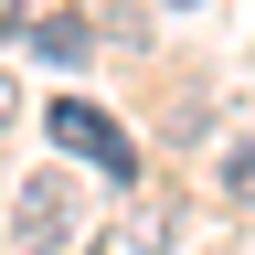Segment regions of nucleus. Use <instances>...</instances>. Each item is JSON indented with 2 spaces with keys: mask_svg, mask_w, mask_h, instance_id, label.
Returning a JSON list of instances; mask_svg holds the SVG:
<instances>
[{
  "mask_svg": "<svg viewBox=\"0 0 255 255\" xmlns=\"http://www.w3.org/2000/svg\"><path fill=\"white\" fill-rule=\"evenodd\" d=\"M223 191H234V202H255V149H234V159H223Z\"/></svg>",
  "mask_w": 255,
  "mask_h": 255,
  "instance_id": "nucleus-4",
  "label": "nucleus"
},
{
  "mask_svg": "<svg viewBox=\"0 0 255 255\" xmlns=\"http://www.w3.org/2000/svg\"><path fill=\"white\" fill-rule=\"evenodd\" d=\"M21 245H32V255L75 245V191H64V181H32V191H21Z\"/></svg>",
  "mask_w": 255,
  "mask_h": 255,
  "instance_id": "nucleus-2",
  "label": "nucleus"
},
{
  "mask_svg": "<svg viewBox=\"0 0 255 255\" xmlns=\"http://www.w3.org/2000/svg\"><path fill=\"white\" fill-rule=\"evenodd\" d=\"M0 128H11V75H0Z\"/></svg>",
  "mask_w": 255,
  "mask_h": 255,
  "instance_id": "nucleus-6",
  "label": "nucleus"
},
{
  "mask_svg": "<svg viewBox=\"0 0 255 255\" xmlns=\"http://www.w3.org/2000/svg\"><path fill=\"white\" fill-rule=\"evenodd\" d=\"M170 11H191V0H170Z\"/></svg>",
  "mask_w": 255,
  "mask_h": 255,
  "instance_id": "nucleus-7",
  "label": "nucleus"
},
{
  "mask_svg": "<svg viewBox=\"0 0 255 255\" xmlns=\"http://www.w3.org/2000/svg\"><path fill=\"white\" fill-rule=\"evenodd\" d=\"M0 32H21V0H0Z\"/></svg>",
  "mask_w": 255,
  "mask_h": 255,
  "instance_id": "nucleus-5",
  "label": "nucleus"
},
{
  "mask_svg": "<svg viewBox=\"0 0 255 255\" xmlns=\"http://www.w3.org/2000/svg\"><path fill=\"white\" fill-rule=\"evenodd\" d=\"M43 53H53V64H85V53H96V32H85L75 11H53V21H43Z\"/></svg>",
  "mask_w": 255,
  "mask_h": 255,
  "instance_id": "nucleus-3",
  "label": "nucleus"
},
{
  "mask_svg": "<svg viewBox=\"0 0 255 255\" xmlns=\"http://www.w3.org/2000/svg\"><path fill=\"white\" fill-rule=\"evenodd\" d=\"M43 138H53V149H75V159H96L107 181H138V149H128V128H107L96 107H53V117H43Z\"/></svg>",
  "mask_w": 255,
  "mask_h": 255,
  "instance_id": "nucleus-1",
  "label": "nucleus"
}]
</instances>
